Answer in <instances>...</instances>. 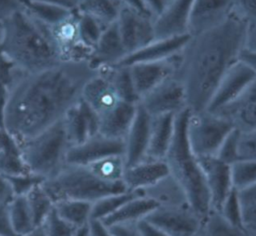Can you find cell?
<instances>
[{
  "label": "cell",
  "mask_w": 256,
  "mask_h": 236,
  "mask_svg": "<svg viewBox=\"0 0 256 236\" xmlns=\"http://www.w3.org/2000/svg\"><path fill=\"white\" fill-rule=\"evenodd\" d=\"M96 72L88 61L66 59L38 72L18 74L7 88L3 128L20 143L61 121Z\"/></svg>",
  "instance_id": "6da1fadb"
},
{
  "label": "cell",
  "mask_w": 256,
  "mask_h": 236,
  "mask_svg": "<svg viewBox=\"0 0 256 236\" xmlns=\"http://www.w3.org/2000/svg\"><path fill=\"white\" fill-rule=\"evenodd\" d=\"M246 25L232 13L221 24L190 36L180 52L176 75L184 85L191 112L207 109L221 79L239 60Z\"/></svg>",
  "instance_id": "7a4b0ae2"
},
{
  "label": "cell",
  "mask_w": 256,
  "mask_h": 236,
  "mask_svg": "<svg viewBox=\"0 0 256 236\" xmlns=\"http://www.w3.org/2000/svg\"><path fill=\"white\" fill-rule=\"evenodd\" d=\"M2 54L19 73H34L66 60L50 29L22 8L3 21Z\"/></svg>",
  "instance_id": "3957f363"
},
{
  "label": "cell",
  "mask_w": 256,
  "mask_h": 236,
  "mask_svg": "<svg viewBox=\"0 0 256 236\" xmlns=\"http://www.w3.org/2000/svg\"><path fill=\"white\" fill-rule=\"evenodd\" d=\"M187 108L175 115L174 134L165 157L170 176L181 188L189 207L203 220L211 211L209 192L197 157L191 151L186 134Z\"/></svg>",
  "instance_id": "277c9868"
},
{
  "label": "cell",
  "mask_w": 256,
  "mask_h": 236,
  "mask_svg": "<svg viewBox=\"0 0 256 236\" xmlns=\"http://www.w3.org/2000/svg\"><path fill=\"white\" fill-rule=\"evenodd\" d=\"M42 186L54 203L65 199L94 203L103 197L128 191L123 181H107L87 165L69 163L52 177L43 180Z\"/></svg>",
  "instance_id": "5b68a950"
},
{
  "label": "cell",
  "mask_w": 256,
  "mask_h": 236,
  "mask_svg": "<svg viewBox=\"0 0 256 236\" xmlns=\"http://www.w3.org/2000/svg\"><path fill=\"white\" fill-rule=\"evenodd\" d=\"M18 144L28 171L43 180L55 175L66 164V155L71 146L63 119Z\"/></svg>",
  "instance_id": "8992f818"
},
{
  "label": "cell",
  "mask_w": 256,
  "mask_h": 236,
  "mask_svg": "<svg viewBox=\"0 0 256 236\" xmlns=\"http://www.w3.org/2000/svg\"><path fill=\"white\" fill-rule=\"evenodd\" d=\"M224 117L209 112H189L186 134L191 151L196 157L216 156L222 142L233 129Z\"/></svg>",
  "instance_id": "52a82bcc"
},
{
  "label": "cell",
  "mask_w": 256,
  "mask_h": 236,
  "mask_svg": "<svg viewBox=\"0 0 256 236\" xmlns=\"http://www.w3.org/2000/svg\"><path fill=\"white\" fill-rule=\"evenodd\" d=\"M139 105L151 116L178 114L187 109L186 93L176 74L167 77L140 98Z\"/></svg>",
  "instance_id": "ba28073f"
},
{
  "label": "cell",
  "mask_w": 256,
  "mask_h": 236,
  "mask_svg": "<svg viewBox=\"0 0 256 236\" xmlns=\"http://www.w3.org/2000/svg\"><path fill=\"white\" fill-rule=\"evenodd\" d=\"M116 23L127 55L155 40L154 18L147 13L122 6Z\"/></svg>",
  "instance_id": "9c48e42d"
},
{
  "label": "cell",
  "mask_w": 256,
  "mask_h": 236,
  "mask_svg": "<svg viewBox=\"0 0 256 236\" xmlns=\"http://www.w3.org/2000/svg\"><path fill=\"white\" fill-rule=\"evenodd\" d=\"M144 219L169 236H194L202 224V219L190 207L162 204Z\"/></svg>",
  "instance_id": "30bf717a"
},
{
  "label": "cell",
  "mask_w": 256,
  "mask_h": 236,
  "mask_svg": "<svg viewBox=\"0 0 256 236\" xmlns=\"http://www.w3.org/2000/svg\"><path fill=\"white\" fill-rule=\"evenodd\" d=\"M255 80V72L247 64L238 60L221 79L206 110L214 113L227 106L240 96Z\"/></svg>",
  "instance_id": "8fae6325"
},
{
  "label": "cell",
  "mask_w": 256,
  "mask_h": 236,
  "mask_svg": "<svg viewBox=\"0 0 256 236\" xmlns=\"http://www.w3.org/2000/svg\"><path fill=\"white\" fill-rule=\"evenodd\" d=\"M209 192L211 210L219 212L233 188L231 166L216 156L197 157Z\"/></svg>",
  "instance_id": "7c38bea8"
},
{
  "label": "cell",
  "mask_w": 256,
  "mask_h": 236,
  "mask_svg": "<svg viewBox=\"0 0 256 236\" xmlns=\"http://www.w3.org/2000/svg\"><path fill=\"white\" fill-rule=\"evenodd\" d=\"M123 155V140L107 138L98 133L81 144L70 146L66 155V163L89 165L108 157Z\"/></svg>",
  "instance_id": "4fadbf2b"
},
{
  "label": "cell",
  "mask_w": 256,
  "mask_h": 236,
  "mask_svg": "<svg viewBox=\"0 0 256 236\" xmlns=\"http://www.w3.org/2000/svg\"><path fill=\"white\" fill-rule=\"evenodd\" d=\"M233 6L234 0H194L188 34L194 36L221 24L233 13Z\"/></svg>",
  "instance_id": "5bb4252c"
},
{
  "label": "cell",
  "mask_w": 256,
  "mask_h": 236,
  "mask_svg": "<svg viewBox=\"0 0 256 236\" xmlns=\"http://www.w3.org/2000/svg\"><path fill=\"white\" fill-rule=\"evenodd\" d=\"M179 55L180 53L164 60L135 63L128 66L139 98L167 77L176 74L179 65Z\"/></svg>",
  "instance_id": "9a60e30c"
},
{
  "label": "cell",
  "mask_w": 256,
  "mask_h": 236,
  "mask_svg": "<svg viewBox=\"0 0 256 236\" xmlns=\"http://www.w3.org/2000/svg\"><path fill=\"white\" fill-rule=\"evenodd\" d=\"M63 123L71 146L83 143L99 131L97 114L82 98L67 111Z\"/></svg>",
  "instance_id": "2e32d148"
},
{
  "label": "cell",
  "mask_w": 256,
  "mask_h": 236,
  "mask_svg": "<svg viewBox=\"0 0 256 236\" xmlns=\"http://www.w3.org/2000/svg\"><path fill=\"white\" fill-rule=\"evenodd\" d=\"M151 116L139 105L131 127L124 139L125 167H130L146 160L149 144Z\"/></svg>",
  "instance_id": "e0dca14e"
},
{
  "label": "cell",
  "mask_w": 256,
  "mask_h": 236,
  "mask_svg": "<svg viewBox=\"0 0 256 236\" xmlns=\"http://www.w3.org/2000/svg\"><path fill=\"white\" fill-rule=\"evenodd\" d=\"M194 0H169L154 18L155 39L188 34V21Z\"/></svg>",
  "instance_id": "ac0fdd59"
},
{
  "label": "cell",
  "mask_w": 256,
  "mask_h": 236,
  "mask_svg": "<svg viewBox=\"0 0 256 236\" xmlns=\"http://www.w3.org/2000/svg\"><path fill=\"white\" fill-rule=\"evenodd\" d=\"M214 113L226 118L234 128L241 132H250L255 130L256 80L252 82L233 102Z\"/></svg>",
  "instance_id": "d6986e66"
},
{
  "label": "cell",
  "mask_w": 256,
  "mask_h": 236,
  "mask_svg": "<svg viewBox=\"0 0 256 236\" xmlns=\"http://www.w3.org/2000/svg\"><path fill=\"white\" fill-rule=\"evenodd\" d=\"M127 56L116 21L106 26L92 49L88 63L96 71L102 67L120 63Z\"/></svg>",
  "instance_id": "ffe728a7"
},
{
  "label": "cell",
  "mask_w": 256,
  "mask_h": 236,
  "mask_svg": "<svg viewBox=\"0 0 256 236\" xmlns=\"http://www.w3.org/2000/svg\"><path fill=\"white\" fill-rule=\"evenodd\" d=\"M190 35L184 34L164 39H155L143 48L128 54L117 65L129 66L141 62H154L178 55L189 40Z\"/></svg>",
  "instance_id": "44dd1931"
},
{
  "label": "cell",
  "mask_w": 256,
  "mask_h": 236,
  "mask_svg": "<svg viewBox=\"0 0 256 236\" xmlns=\"http://www.w3.org/2000/svg\"><path fill=\"white\" fill-rule=\"evenodd\" d=\"M170 176L165 160H145L136 165L125 167L123 182L127 190L139 191L158 184Z\"/></svg>",
  "instance_id": "7402d4cb"
},
{
  "label": "cell",
  "mask_w": 256,
  "mask_h": 236,
  "mask_svg": "<svg viewBox=\"0 0 256 236\" xmlns=\"http://www.w3.org/2000/svg\"><path fill=\"white\" fill-rule=\"evenodd\" d=\"M138 104L119 101L105 113L98 116V133L111 139H125L134 120Z\"/></svg>",
  "instance_id": "603a6c76"
},
{
  "label": "cell",
  "mask_w": 256,
  "mask_h": 236,
  "mask_svg": "<svg viewBox=\"0 0 256 236\" xmlns=\"http://www.w3.org/2000/svg\"><path fill=\"white\" fill-rule=\"evenodd\" d=\"M81 98L100 116L119 101H122L109 79L101 72H96L85 83Z\"/></svg>",
  "instance_id": "cb8c5ba5"
},
{
  "label": "cell",
  "mask_w": 256,
  "mask_h": 236,
  "mask_svg": "<svg viewBox=\"0 0 256 236\" xmlns=\"http://www.w3.org/2000/svg\"><path fill=\"white\" fill-rule=\"evenodd\" d=\"M175 115L164 114L151 117L149 144L146 160H164L174 134Z\"/></svg>",
  "instance_id": "d4e9b609"
},
{
  "label": "cell",
  "mask_w": 256,
  "mask_h": 236,
  "mask_svg": "<svg viewBox=\"0 0 256 236\" xmlns=\"http://www.w3.org/2000/svg\"><path fill=\"white\" fill-rule=\"evenodd\" d=\"M160 205L161 203L159 200L141 194L127 201L118 210L101 221L107 227L116 224L136 223L139 220L146 218Z\"/></svg>",
  "instance_id": "484cf974"
},
{
  "label": "cell",
  "mask_w": 256,
  "mask_h": 236,
  "mask_svg": "<svg viewBox=\"0 0 256 236\" xmlns=\"http://www.w3.org/2000/svg\"><path fill=\"white\" fill-rule=\"evenodd\" d=\"M21 6L34 20L49 29H55L75 16V11L34 0H21Z\"/></svg>",
  "instance_id": "4316f807"
},
{
  "label": "cell",
  "mask_w": 256,
  "mask_h": 236,
  "mask_svg": "<svg viewBox=\"0 0 256 236\" xmlns=\"http://www.w3.org/2000/svg\"><path fill=\"white\" fill-rule=\"evenodd\" d=\"M0 172L4 175L29 172L22 159L18 142L3 127H0Z\"/></svg>",
  "instance_id": "83f0119b"
},
{
  "label": "cell",
  "mask_w": 256,
  "mask_h": 236,
  "mask_svg": "<svg viewBox=\"0 0 256 236\" xmlns=\"http://www.w3.org/2000/svg\"><path fill=\"white\" fill-rule=\"evenodd\" d=\"M103 73L113 85L118 97L125 102L138 104L139 96L135 90L128 66L113 65L102 67L97 70Z\"/></svg>",
  "instance_id": "f1b7e54d"
},
{
  "label": "cell",
  "mask_w": 256,
  "mask_h": 236,
  "mask_svg": "<svg viewBox=\"0 0 256 236\" xmlns=\"http://www.w3.org/2000/svg\"><path fill=\"white\" fill-rule=\"evenodd\" d=\"M91 208L92 203L74 199L60 200L54 203L55 212L63 220L77 228L87 226L91 220Z\"/></svg>",
  "instance_id": "f546056e"
},
{
  "label": "cell",
  "mask_w": 256,
  "mask_h": 236,
  "mask_svg": "<svg viewBox=\"0 0 256 236\" xmlns=\"http://www.w3.org/2000/svg\"><path fill=\"white\" fill-rule=\"evenodd\" d=\"M8 211L12 228L17 236H23L37 227L26 196H14L8 203Z\"/></svg>",
  "instance_id": "4dcf8cb0"
},
{
  "label": "cell",
  "mask_w": 256,
  "mask_h": 236,
  "mask_svg": "<svg viewBox=\"0 0 256 236\" xmlns=\"http://www.w3.org/2000/svg\"><path fill=\"white\" fill-rule=\"evenodd\" d=\"M122 6L119 0H80L77 11L89 14L106 27L117 20Z\"/></svg>",
  "instance_id": "1f68e13d"
},
{
  "label": "cell",
  "mask_w": 256,
  "mask_h": 236,
  "mask_svg": "<svg viewBox=\"0 0 256 236\" xmlns=\"http://www.w3.org/2000/svg\"><path fill=\"white\" fill-rule=\"evenodd\" d=\"M105 26L89 14L77 11L75 17L76 39L83 46L93 49L98 42Z\"/></svg>",
  "instance_id": "d6a6232c"
},
{
  "label": "cell",
  "mask_w": 256,
  "mask_h": 236,
  "mask_svg": "<svg viewBox=\"0 0 256 236\" xmlns=\"http://www.w3.org/2000/svg\"><path fill=\"white\" fill-rule=\"evenodd\" d=\"M143 194L141 190L139 191H125L117 194H112L106 197H103L94 203H92L91 208V219L103 220L108 217L116 210H118L123 204H125L130 199Z\"/></svg>",
  "instance_id": "836d02e7"
},
{
  "label": "cell",
  "mask_w": 256,
  "mask_h": 236,
  "mask_svg": "<svg viewBox=\"0 0 256 236\" xmlns=\"http://www.w3.org/2000/svg\"><path fill=\"white\" fill-rule=\"evenodd\" d=\"M42 182L36 185L27 195H25L36 226L43 224L54 208V202L42 186Z\"/></svg>",
  "instance_id": "e575fe53"
},
{
  "label": "cell",
  "mask_w": 256,
  "mask_h": 236,
  "mask_svg": "<svg viewBox=\"0 0 256 236\" xmlns=\"http://www.w3.org/2000/svg\"><path fill=\"white\" fill-rule=\"evenodd\" d=\"M202 227L209 236H251L249 231L230 224L219 212L213 210L202 220Z\"/></svg>",
  "instance_id": "d590c367"
},
{
  "label": "cell",
  "mask_w": 256,
  "mask_h": 236,
  "mask_svg": "<svg viewBox=\"0 0 256 236\" xmlns=\"http://www.w3.org/2000/svg\"><path fill=\"white\" fill-rule=\"evenodd\" d=\"M230 166L232 184L238 191L256 183V160L241 159Z\"/></svg>",
  "instance_id": "8d00e7d4"
},
{
  "label": "cell",
  "mask_w": 256,
  "mask_h": 236,
  "mask_svg": "<svg viewBox=\"0 0 256 236\" xmlns=\"http://www.w3.org/2000/svg\"><path fill=\"white\" fill-rule=\"evenodd\" d=\"M87 166H89L98 176L107 181H123V173L125 170L123 156L108 157Z\"/></svg>",
  "instance_id": "74e56055"
},
{
  "label": "cell",
  "mask_w": 256,
  "mask_h": 236,
  "mask_svg": "<svg viewBox=\"0 0 256 236\" xmlns=\"http://www.w3.org/2000/svg\"><path fill=\"white\" fill-rule=\"evenodd\" d=\"M243 225L250 233H256V183L238 191Z\"/></svg>",
  "instance_id": "f35d334b"
},
{
  "label": "cell",
  "mask_w": 256,
  "mask_h": 236,
  "mask_svg": "<svg viewBox=\"0 0 256 236\" xmlns=\"http://www.w3.org/2000/svg\"><path fill=\"white\" fill-rule=\"evenodd\" d=\"M219 213L230 224L236 227L245 229L243 225L242 209H241V204L239 200V193H238V190L235 189L234 187L232 188V190L224 200Z\"/></svg>",
  "instance_id": "ab89813d"
},
{
  "label": "cell",
  "mask_w": 256,
  "mask_h": 236,
  "mask_svg": "<svg viewBox=\"0 0 256 236\" xmlns=\"http://www.w3.org/2000/svg\"><path fill=\"white\" fill-rule=\"evenodd\" d=\"M241 131L233 128L222 142L216 157L221 161L231 165L234 162L240 160L239 156V140Z\"/></svg>",
  "instance_id": "60d3db41"
},
{
  "label": "cell",
  "mask_w": 256,
  "mask_h": 236,
  "mask_svg": "<svg viewBox=\"0 0 256 236\" xmlns=\"http://www.w3.org/2000/svg\"><path fill=\"white\" fill-rule=\"evenodd\" d=\"M41 225L44 227L46 236H75L80 229L63 220L54 208Z\"/></svg>",
  "instance_id": "b9f144b4"
},
{
  "label": "cell",
  "mask_w": 256,
  "mask_h": 236,
  "mask_svg": "<svg viewBox=\"0 0 256 236\" xmlns=\"http://www.w3.org/2000/svg\"><path fill=\"white\" fill-rule=\"evenodd\" d=\"M7 178L14 196H25L36 185L40 184L43 179L30 172L17 174V175H5Z\"/></svg>",
  "instance_id": "7bdbcfd3"
},
{
  "label": "cell",
  "mask_w": 256,
  "mask_h": 236,
  "mask_svg": "<svg viewBox=\"0 0 256 236\" xmlns=\"http://www.w3.org/2000/svg\"><path fill=\"white\" fill-rule=\"evenodd\" d=\"M239 156L240 160H256V129L250 132H241L239 140Z\"/></svg>",
  "instance_id": "ee69618b"
},
{
  "label": "cell",
  "mask_w": 256,
  "mask_h": 236,
  "mask_svg": "<svg viewBox=\"0 0 256 236\" xmlns=\"http://www.w3.org/2000/svg\"><path fill=\"white\" fill-rule=\"evenodd\" d=\"M233 13L246 22L256 21V0H234Z\"/></svg>",
  "instance_id": "f6af8a7d"
},
{
  "label": "cell",
  "mask_w": 256,
  "mask_h": 236,
  "mask_svg": "<svg viewBox=\"0 0 256 236\" xmlns=\"http://www.w3.org/2000/svg\"><path fill=\"white\" fill-rule=\"evenodd\" d=\"M0 236H17L10 222L8 203L3 202H0Z\"/></svg>",
  "instance_id": "bcb514c9"
},
{
  "label": "cell",
  "mask_w": 256,
  "mask_h": 236,
  "mask_svg": "<svg viewBox=\"0 0 256 236\" xmlns=\"http://www.w3.org/2000/svg\"><path fill=\"white\" fill-rule=\"evenodd\" d=\"M112 236H141L136 223L116 224L108 227Z\"/></svg>",
  "instance_id": "7dc6e473"
},
{
  "label": "cell",
  "mask_w": 256,
  "mask_h": 236,
  "mask_svg": "<svg viewBox=\"0 0 256 236\" xmlns=\"http://www.w3.org/2000/svg\"><path fill=\"white\" fill-rule=\"evenodd\" d=\"M243 49L256 53V21L247 22Z\"/></svg>",
  "instance_id": "c3c4849f"
},
{
  "label": "cell",
  "mask_w": 256,
  "mask_h": 236,
  "mask_svg": "<svg viewBox=\"0 0 256 236\" xmlns=\"http://www.w3.org/2000/svg\"><path fill=\"white\" fill-rule=\"evenodd\" d=\"M21 8V0H0V22Z\"/></svg>",
  "instance_id": "681fc988"
},
{
  "label": "cell",
  "mask_w": 256,
  "mask_h": 236,
  "mask_svg": "<svg viewBox=\"0 0 256 236\" xmlns=\"http://www.w3.org/2000/svg\"><path fill=\"white\" fill-rule=\"evenodd\" d=\"M137 228L141 234V236H169L150 222H148L146 219H141L138 222H136Z\"/></svg>",
  "instance_id": "f907efd6"
},
{
  "label": "cell",
  "mask_w": 256,
  "mask_h": 236,
  "mask_svg": "<svg viewBox=\"0 0 256 236\" xmlns=\"http://www.w3.org/2000/svg\"><path fill=\"white\" fill-rule=\"evenodd\" d=\"M87 236H112L108 227L100 220L91 219L87 224Z\"/></svg>",
  "instance_id": "816d5d0a"
},
{
  "label": "cell",
  "mask_w": 256,
  "mask_h": 236,
  "mask_svg": "<svg viewBox=\"0 0 256 236\" xmlns=\"http://www.w3.org/2000/svg\"><path fill=\"white\" fill-rule=\"evenodd\" d=\"M146 11L153 17H157L165 8L166 0H141Z\"/></svg>",
  "instance_id": "f5cc1de1"
},
{
  "label": "cell",
  "mask_w": 256,
  "mask_h": 236,
  "mask_svg": "<svg viewBox=\"0 0 256 236\" xmlns=\"http://www.w3.org/2000/svg\"><path fill=\"white\" fill-rule=\"evenodd\" d=\"M13 197L14 193L7 178L0 172V202L9 203Z\"/></svg>",
  "instance_id": "db71d44e"
},
{
  "label": "cell",
  "mask_w": 256,
  "mask_h": 236,
  "mask_svg": "<svg viewBox=\"0 0 256 236\" xmlns=\"http://www.w3.org/2000/svg\"><path fill=\"white\" fill-rule=\"evenodd\" d=\"M34 1H39V2H43V3L59 6V7L71 10V11H75L78 9L80 0H34Z\"/></svg>",
  "instance_id": "11a10c76"
},
{
  "label": "cell",
  "mask_w": 256,
  "mask_h": 236,
  "mask_svg": "<svg viewBox=\"0 0 256 236\" xmlns=\"http://www.w3.org/2000/svg\"><path fill=\"white\" fill-rule=\"evenodd\" d=\"M239 60H241L242 62L247 64L256 74V53L249 52V51H246L243 49L240 53Z\"/></svg>",
  "instance_id": "9f6ffc18"
},
{
  "label": "cell",
  "mask_w": 256,
  "mask_h": 236,
  "mask_svg": "<svg viewBox=\"0 0 256 236\" xmlns=\"http://www.w3.org/2000/svg\"><path fill=\"white\" fill-rule=\"evenodd\" d=\"M119 2L123 5V6H126V7H130V8H133L135 10H138L140 12H144V13H147L149 14L146 9L144 8L141 0H119ZM150 15V14H149ZM151 16V15H150Z\"/></svg>",
  "instance_id": "6f0895ef"
},
{
  "label": "cell",
  "mask_w": 256,
  "mask_h": 236,
  "mask_svg": "<svg viewBox=\"0 0 256 236\" xmlns=\"http://www.w3.org/2000/svg\"><path fill=\"white\" fill-rule=\"evenodd\" d=\"M23 236H46V234H45V230H44L43 225H40V226L35 227L32 231H30L29 233H27Z\"/></svg>",
  "instance_id": "680465c9"
},
{
  "label": "cell",
  "mask_w": 256,
  "mask_h": 236,
  "mask_svg": "<svg viewBox=\"0 0 256 236\" xmlns=\"http://www.w3.org/2000/svg\"><path fill=\"white\" fill-rule=\"evenodd\" d=\"M75 236H87V226L80 228L75 234Z\"/></svg>",
  "instance_id": "91938a15"
},
{
  "label": "cell",
  "mask_w": 256,
  "mask_h": 236,
  "mask_svg": "<svg viewBox=\"0 0 256 236\" xmlns=\"http://www.w3.org/2000/svg\"><path fill=\"white\" fill-rule=\"evenodd\" d=\"M194 236H209L208 234H207V232L203 229V227H202V224H201V226H200V228H199V230L197 231V233L194 235Z\"/></svg>",
  "instance_id": "94428289"
},
{
  "label": "cell",
  "mask_w": 256,
  "mask_h": 236,
  "mask_svg": "<svg viewBox=\"0 0 256 236\" xmlns=\"http://www.w3.org/2000/svg\"><path fill=\"white\" fill-rule=\"evenodd\" d=\"M3 22H0V51H1V46H2V41H3Z\"/></svg>",
  "instance_id": "6125c7cd"
},
{
  "label": "cell",
  "mask_w": 256,
  "mask_h": 236,
  "mask_svg": "<svg viewBox=\"0 0 256 236\" xmlns=\"http://www.w3.org/2000/svg\"><path fill=\"white\" fill-rule=\"evenodd\" d=\"M166 1H167V2H168V1H169V0H166Z\"/></svg>",
  "instance_id": "be15d7a7"
},
{
  "label": "cell",
  "mask_w": 256,
  "mask_h": 236,
  "mask_svg": "<svg viewBox=\"0 0 256 236\" xmlns=\"http://www.w3.org/2000/svg\"><path fill=\"white\" fill-rule=\"evenodd\" d=\"M254 234H255V236H256V233H254Z\"/></svg>",
  "instance_id": "e7e4bbea"
}]
</instances>
